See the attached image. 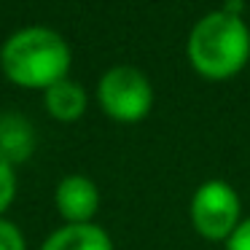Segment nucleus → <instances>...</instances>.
<instances>
[{"instance_id":"1","label":"nucleus","mask_w":250,"mask_h":250,"mask_svg":"<svg viewBox=\"0 0 250 250\" xmlns=\"http://www.w3.org/2000/svg\"><path fill=\"white\" fill-rule=\"evenodd\" d=\"M73 51L57 30L30 24L8 35L0 46V70L11 83L24 89H49L67 78Z\"/></svg>"},{"instance_id":"2","label":"nucleus","mask_w":250,"mask_h":250,"mask_svg":"<svg viewBox=\"0 0 250 250\" xmlns=\"http://www.w3.org/2000/svg\"><path fill=\"white\" fill-rule=\"evenodd\" d=\"M250 60V30L242 17L212 11L194 24L188 35V62L202 78L226 81Z\"/></svg>"},{"instance_id":"3","label":"nucleus","mask_w":250,"mask_h":250,"mask_svg":"<svg viewBox=\"0 0 250 250\" xmlns=\"http://www.w3.org/2000/svg\"><path fill=\"white\" fill-rule=\"evenodd\" d=\"M100 108L121 124H135L151 113L153 86L140 67L116 65L103 73L97 83Z\"/></svg>"},{"instance_id":"4","label":"nucleus","mask_w":250,"mask_h":250,"mask_svg":"<svg viewBox=\"0 0 250 250\" xmlns=\"http://www.w3.org/2000/svg\"><path fill=\"white\" fill-rule=\"evenodd\" d=\"M242 221L239 196L226 180H207L191 199V223L205 239H229Z\"/></svg>"},{"instance_id":"5","label":"nucleus","mask_w":250,"mask_h":250,"mask_svg":"<svg viewBox=\"0 0 250 250\" xmlns=\"http://www.w3.org/2000/svg\"><path fill=\"white\" fill-rule=\"evenodd\" d=\"M54 205L67 223H92L100 207V191L86 175H65L57 183Z\"/></svg>"},{"instance_id":"6","label":"nucleus","mask_w":250,"mask_h":250,"mask_svg":"<svg viewBox=\"0 0 250 250\" xmlns=\"http://www.w3.org/2000/svg\"><path fill=\"white\" fill-rule=\"evenodd\" d=\"M35 151V129L30 124V119H24L22 113H8L0 116V156L17 167L24 164Z\"/></svg>"},{"instance_id":"7","label":"nucleus","mask_w":250,"mask_h":250,"mask_svg":"<svg viewBox=\"0 0 250 250\" xmlns=\"http://www.w3.org/2000/svg\"><path fill=\"white\" fill-rule=\"evenodd\" d=\"M41 250H113V242L97 223H65L49 234Z\"/></svg>"},{"instance_id":"8","label":"nucleus","mask_w":250,"mask_h":250,"mask_svg":"<svg viewBox=\"0 0 250 250\" xmlns=\"http://www.w3.org/2000/svg\"><path fill=\"white\" fill-rule=\"evenodd\" d=\"M43 105L51 119L70 124L86 113V89L78 81L62 78V81L51 83L49 89H43Z\"/></svg>"},{"instance_id":"9","label":"nucleus","mask_w":250,"mask_h":250,"mask_svg":"<svg viewBox=\"0 0 250 250\" xmlns=\"http://www.w3.org/2000/svg\"><path fill=\"white\" fill-rule=\"evenodd\" d=\"M14 196H17V167L0 156V218L11 207Z\"/></svg>"},{"instance_id":"10","label":"nucleus","mask_w":250,"mask_h":250,"mask_svg":"<svg viewBox=\"0 0 250 250\" xmlns=\"http://www.w3.org/2000/svg\"><path fill=\"white\" fill-rule=\"evenodd\" d=\"M0 250H27L19 226L6 218H0Z\"/></svg>"},{"instance_id":"11","label":"nucleus","mask_w":250,"mask_h":250,"mask_svg":"<svg viewBox=\"0 0 250 250\" xmlns=\"http://www.w3.org/2000/svg\"><path fill=\"white\" fill-rule=\"evenodd\" d=\"M226 250H250V218L239 221L234 234L226 239Z\"/></svg>"},{"instance_id":"12","label":"nucleus","mask_w":250,"mask_h":250,"mask_svg":"<svg viewBox=\"0 0 250 250\" xmlns=\"http://www.w3.org/2000/svg\"><path fill=\"white\" fill-rule=\"evenodd\" d=\"M221 11L231 14V17H242V14H245V0H223ZM242 19H245V17H242Z\"/></svg>"}]
</instances>
